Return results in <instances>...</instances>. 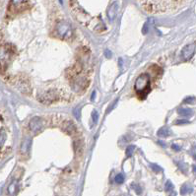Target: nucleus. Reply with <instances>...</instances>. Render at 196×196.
<instances>
[{
	"label": "nucleus",
	"mask_w": 196,
	"mask_h": 196,
	"mask_svg": "<svg viewBox=\"0 0 196 196\" xmlns=\"http://www.w3.org/2000/svg\"><path fill=\"white\" fill-rule=\"evenodd\" d=\"M144 10L148 13H163L166 12V9L171 8L173 5H179L181 4L180 1H143L142 2Z\"/></svg>",
	"instance_id": "obj_1"
},
{
	"label": "nucleus",
	"mask_w": 196,
	"mask_h": 196,
	"mask_svg": "<svg viewBox=\"0 0 196 196\" xmlns=\"http://www.w3.org/2000/svg\"><path fill=\"white\" fill-rule=\"evenodd\" d=\"M54 36L60 40H68L72 36V28L70 24L65 21H60L54 28Z\"/></svg>",
	"instance_id": "obj_2"
},
{
	"label": "nucleus",
	"mask_w": 196,
	"mask_h": 196,
	"mask_svg": "<svg viewBox=\"0 0 196 196\" xmlns=\"http://www.w3.org/2000/svg\"><path fill=\"white\" fill-rule=\"evenodd\" d=\"M134 89L139 95L148 94L149 91H150V77H149V75L144 73V74H141L139 76L135 81Z\"/></svg>",
	"instance_id": "obj_3"
},
{
	"label": "nucleus",
	"mask_w": 196,
	"mask_h": 196,
	"mask_svg": "<svg viewBox=\"0 0 196 196\" xmlns=\"http://www.w3.org/2000/svg\"><path fill=\"white\" fill-rule=\"evenodd\" d=\"M43 127V119H41V117L35 116L31 119L30 122H29V128H30V130L35 134L41 131Z\"/></svg>",
	"instance_id": "obj_4"
},
{
	"label": "nucleus",
	"mask_w": 196,
	"mask_h": 196,
	"mask_svg": "<svg viewBox=\"0 0 196 196\" xmlns=\"http://www.w3.org/2000/svg\"><path fill=\"white\" fill-rule=\"evenodd\" d=\"M14 81H15L16 87L18 88L22 93L28 94V93L30 92V84H29L28 79H26V78H24L23 76H21V77H19V78H15Z\"/></svg>",
	"instance_id": "obj_5"
},
{
	"label": "nucleus",
	"mask_w": 196,
	"mask_h": 196,
	"mask_svg": "<svg viewBox=\"0 0 196 196\" xmlns=\"http://www.w3.org/2000/svg\"><path fill=\"white\" fill-rule=\"evenodd\" d=\"M39 100L41 104H51L57 100V94H55L54 91H48L45 94H41L39 97Z\"/></svg>",
	"instance_id": "obj_6"
},
{
	"label": "nucleus",
	"mask_w": 196,
	"mask_h": 196,
	"mask_svg": "<svg viewBox=\"0 0 196 196\" xmlns=\"http://www.w3.org/2000/svg\"><path fill=\"white\" fill-rule=\"evenodd\" d=\"M196 50V45L195 43H191V45H187L183 47L182 51H181V56H182L183 60L187 61L191 59V57L193 56Z\"/></svg>",
	"instance_id": "obj_7"
},
{
	"label": "nucleus",
	"mask_w": 196,
	"mask_h": 196,
	"mask_svg": "<svg viewBox=\"0 0 196 196\" xmlns=\"http://www.w3.org/2000/svg\"><path fill=\"white\" fill-rule=\"evenodd\" d=\"M28 2L27 1H19V0H12L10 1V5H9V10L12 13H17L18 11H22L24 9Z\"/></svg>",
	"instance_id": "obj_8"
},
{
	"label": "nucleus",
	"mask_w": 196,
	"mask_h": 196,
	"mask_svg": "<svg viewBox=\"0 0 196 196\" xmlns=\"http://www.w3.org/2000/svg\"><path fill=\"white\" fill-rule=\"evenodd\" d=\"M61 128H62V130L64 131L65 133L69 134V135H74V134L77 133L76 125L70 120H66L63 122L62 125H61Z\"/></svg>",
	"instance_id": "obj_9"
},
{
	"label": "nucleus",
	"mask_w": 196,
	"mask_h": 196,
	"mask_svg": "<svg viewBox=\"0 0 196 196\" xmlns=\"http://www.w3.org/2000/svg\"><path fill=\"white\" fill-rule=\"evenodd\" d=\"M73 148H74V152H75V156L77 158H80L82 156L83 152H84V143H83L82 140H75L73 142Z\"/></svg>",
	"instance_id": "obj_10"
},
{
	"label": "nucleus",
	"mask_w": 196,
	"mask_h": 196,
	"mask_svg": "<svg viewBox=\"0 0 196 196\" xmlns=\"http://www.w3.org/2000/svg\"><path fill=\"white\" fill-rule=\"evenodd\" d=\"M117 10H118V3L116 1H113L111 3V5L109 6V10H107V17L111 21H113V19L116 18Z\"/></svg>",
	"instance_id": "obj_11"
},
{
	"label": "nucleus",
	"mask_w": 196,
	"mask_h": 196,
	"mask_svg": "<svg viewBox=\"0 0 196 196\" xmlns=\"http://www.w3.org/2000/svg\"><path fill=\"white\" fill-rule=\"evenodd\" d=\"M31 144H32V140L30 138H27L23 141L21 145V153L22 154H27L29 152L31 148Z\"/></svg>",
	"instance_id": "obj_12"
},
{
	"label": "nucleus",
	"mask_w": 196,
	"mask_h": 196,
	"mask_svg": "<svg viewBox=\"0 0 196 196\" xmlns=\"http://www.w3.org/2000/svg\"><path fill=\"white\" fill-rule=\"evenodd\" d=\"M18 187V180H13L12 182L9 184L8 188H7V191H8V194L10 196H13L15 194L16 189Z\"/></svg>",
	"instance_id": "obj_13"
},
{
	"label": "nucleus",
	"mask_w": 196,
	"mask_h": 196,
	"mask_svg": "<svg viewBox=\"0 0 196 196\" xmlns=\"http://www.w3.org/2000/svg\"><path fill=\"white\" fill-rule=\"evenodd\" d=\"M171 130H170V128L168 127H166V126H164V127H162L161 129H159V131H158V136H160V137H168V136H170L171 135Z\"/></svg>",
	"instance_id": "obj_14"
},
{
	"label": "nucleus",
	"mask_w": 196,
	"mask_h": 196,
	"mask_svg": "<svg viewBox=\"0 0 196 196\" xmlns=\"http://www.w3.org/2000/svg\"><path fill=\"white\" fill-rule=\"evenodd\" d=\"M178 113L182 116H190L193 114V111L190 109H178Z\"/></svg>",
	"instance_id": "obj_15"
},
{
	"label": "nucleus",
	"mask_w": 196,
	"mask_h": 196,
	"mask_svg": "<svg viewBox=\"0 0 196 196\" xmlns=\"http://www.w3.org/2000/svg\"><path fill=\"white\" fill-rule=\"evenodd\" d=\"M191 191H192V189H191L190 187H188L187 184H183L182 186H181V188H180V194L185 195L186 193L191 192Z\"/></svg>",
	"instance_id": "obj_16"
},
{
	"label": "nucleus",
	"mask_w": 196,
	"mask_h": 196,
	"mask_svg": "<svg viewBox=\"0 0 196 196\" xmlns=\"http://www.w3.org/2000/svg\"><path fill=\"white\" fill-rule=\"evenodd\" d=\"M6 138H7V136H6L5 132H4V130H3V128H2L1 129V134H0V145H1V148L3 147L4 142H5Z\"/></svg>",
	"instance_id": "obj_17"
},
{
	"label": "nucleus",
	"mask_w": 196,
	"mask_h": 196,
	"mask_svg": "<svg viewBox=\"0 0 196 196\" xmlns=\"http://www.w3.org/2000/svg\"><path fill=\"white\" fill-rule=\"evenodd\" d=\"M134 149H135V147H134L133 145H130V146H128L126 148V151H125V154H126V157H131L132 156V154H133V151H134Z\"/></svg>",
	"instance_id": "obj_18"
},
{
	"label": "nucleus",
	"mask_w": 196,
	"mask_h": 196,
	"mask_svg": "<svg viewBox=\"0 0 196 196\" xmlns=\"http://www.w3.org/2000/svg\"><path fill=\"white\" fill-rule=\"evenodd\" d=\"M150 166H151L152 170H153L154 173H159V171H163V168H162L160 166L156 165V164H151Z\"/></svg>",
	"instance_id": "obj_19"
},
{
	"label": "nucleus",
	"mask_w": 196,
	"mask_h": 196,
	"mask_svg": "<svg viewBox=\"0 0 196 196\" xmlns=\"http://www.w3.org/2000/svg\"><path fill=\"white\" fill-rule=\"evenodd\" d=\"M124 181V175H122V173H118L116 176V182L118 183V184H120Z\"/></svg>",
	"instance_id": "obj_20"
},
{
	"label": "nucleus",
	"mask_w": 196,
	"mask_h": 196,
	"mask_svg": "<svg viewBox=\"0 0 196 196\" xmlns=\"http://www.w3.org/2000/svg\"><path fill=\"white\" fill-rule=\"evenodd\" d=\"M165 189H166V191H171L173 189V184L171 183V181H170V180L166 181V185H165Z\"/></svg>",
	"instance_id": "obj_21"
},
{
	"label": "nucleus",
	"mask_w": 196,
	"mask_h": 196,
	"mask_svg": "<svg viewBox=\"0 0 196 196\" xmlns=\"http://www.w3.org/2000/svg\"><path fill=\"white\" fill-rule=\"evenodd\" d=\"M131 186H132V188H133V189L136 191L137 194H140V193L142 192V190H141V188H140V186H139V185L135 184V183H132Z\"/></svg>",
	"instance_id": "obj_22"
},
{
	"label": "nucleus",
	"mask_w": 196,
	"mask_h": 196,
	"mask_svg": "<svg viewBox=\"0 0 196 196\" xmlns=\"http://www.w3.org/2000/svg\"><path fill=\"white\" fill-rule=\"evenodd\" d=\"M149 25H150V23H149V21H147L145 23V25L143 27V30H142V33L144 34V35H146L147 33H148L149 31Z\"/></svg>",
	"instance_id": "obj_23"
},
{
	"label": "nucleus",
	"mask_w": 196,
	"mask_h": 196,
	"mask_svg": "<svg viewBox=\"0 0 196 196\" xmlns=\"http://www.w3.org/2000/svg\"><path fill=\"white\" fill-rule=\"evenodd\" d=\"M98 119H99V114H98V111H93V120H94V123H97Z\"/></svg>",
	"instance_id": "obj_24"
},
{
	"label": "nucleus",
	"mask_w": 196,
	"mask_h": 196,
	"mask_svg": "<svg viewBox=\"0 0 196 196\" xmlns=\"http://www.w3.org/2000/svg\"><path fill=\"white\" fill-rule=\"evenodd\" d=\"M187 123H189V121L188 120H184V119H181V120H177L175 122V124H187Z\"/></svg>",
	"instance_id": "obj_25"
},
{
	"label": "nucleus",
	"mask_w": 196,
	"mask_h": 196,
	"mask_svg": "<svg viewBox=\"0 0 196 196\" xmlns=\"http://www.w3.org/2000/svg\"><path fill=\"white\" fill-rule=\"evenodd\" d=\"M192 101H195L194 98H187V99L184 100V102L185 104H191V102H193Z\"/></svg>",
	"instance_id": "obj_26"
},
{
	"label": "nucleus",
	"mask_w": 196,
	"mask_h": 196,
	"mask_svg": "<svg viewBox=\"0 0 196 196\" xmlns=\"http://www.w3.org/2000/svg\"><path fill=\"white\" fill-rule=\"evenodd\" d=\"M74 114L77 118H79L80 117V109H74Z\"/></svg>",
	"instance_id": "obj_27"
},
{
	"label": "nucleus",
	"mask_w": 196,
	"mask_h": 196,
	"mask_svg": "<svg viewBox=\"0 0 196 196\" xmlns=\"http://www.w3.org/2000/svg\"><path fill=\"white\" fill-rule=\"evenodd\" d=\"M105 53H106V57L107 58H111V52L109 50H107L106 51H105Z\"/></svg>",
	"instance_id": "obj_28"
},
{
	"label": "nucleus",
	"mask_w": 196,
	"mask_h": 196,
	"mask_svg": "<svg viewBox=\"0 0 196 196\" xmlns=\"http://www.w3.org/2000/svg\"><path fill=\"white\" fill-rule=\"evenodd\" d=\"M171 148L175 149V151H179L180 150V147H178L177 145H175V144H173V145H171Z\"/></svg>",
	"instance_id": "obj_29"
},
{
	"label": "nucleus",
	"mask_w": 196,
	"mask_h": 196,
	"mask_svg": "<svg viewBox=\"0 0 196 196\" xmlns=\"http://www.w3.org/2000/svg\"><path fill=\"white\" fill-rule=\"evenodd\" d=\"M95 98H96V92H94V93H93L92 97H91V100H95Z\"/></svg>",
	"instance_id": "obj_30"
},
{
	"label": "nucleus",
	"mask_w": 196,
	"mask_h": 196,
	"mask_svg": "<svg viewBox=\"0 0 196 196\" xmlns=\"http://www.w3.org/2000/svg\"><path fill=\"white\" fill-rule=\"evenodd\" d=\"M193 168V173H194L195 175H196V165H195V166H193V168Z\"/></svg>",
	"instance_id": "obj_31"
},
{
	"label": "nucleus",
	"mask_w": 196,
	"mask_h": 196,
	"mask_svg": "<svg viewBox=\"0 0 196 196\" xmlns=\"http://www.w3.org/2000/svg\"><path fill=\"white\" fill-rule=\"evenodd\" d=\"M194 159H195V160H196V155L194 156Z\"/></svg>",
	"instance_id": "obj_32"
}]
</instances>
